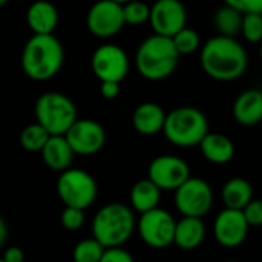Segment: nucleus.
I'll list each match as a JSON object with an SVG mask.
<instances>
[{
	"label": "nucleus",
	"mask_w": 262,
	"mask_h": 262,
	"mask_svg": "<svg viewBox=\"0 0 262 262\" xmlns=\"http://www.w3.org/2000/svg\"><path fill=\"white\" fill-rule=\"evenodd\" d=\"M60 222H62L63 228H67L70 231L79 230L85 222V210L65 207L62 211V216H60Z\"/></svg>",
	"instance_id": "nucleus-30"
},
{
	"label": "nucleus",
	"mask_w": 262,
	"mask_h": 262,
	"mask_svg": "<svg viewBox=\"0 0 262 262\" xmlns=\"http://www.w3.org/2000/svg\"><path fill=\"white\" fill-rule=\"evenodd\" d=\"M57 194L65 207L86 210L97 198V182L85 170L68 168L57 179Z\"/></svg>",
	"instance_id": "nucleus-7"
},
{
	"label": "nucleus",
	"mask_w": 262,
	"mask_h": 262,
	"mask_svg": "<svg viewBox=\"0 0 262 262\" xmlns=\"http://www.w3.org/2000/svg\"><path fill=\"white\" fill-rule=\"evenodd\" d=\"M241 34L250 43L262 42V14H245Z\"/></svg>",
	"instance_id": "nucleus-29"
},
{
	"label": "nucleus",
	"mask_w": 262,
	"mask_h": 262,
	"mask_svg": "<svg viewBox=\"0 0 262 262\" xmlns=\"http://www.w3.org/2000/svg\"><path fill=\"white\" fill-rule=\"evenodd\" d=\"M233 117L242 126H254L262 120V91L251 88L242 91L233 102Z\"/></svg>",
	"instance_id": "nucleus-17"
},
{
	"label": "nucleus",
	"mask_w": 262,
	"mask_h": 262,
	"mask_svg": "<svg viewBox=\"0 0 262 262\" xmlns=\"http://www.w3.org/2000/svg\"><path fill=\"white\" fill-rule=\"evenodd\" d=\"M259 56H260V60H262V43H260V48H259Z\"/></svg>",
	"instance_id": "nucleus-39"
},
{
	"label": "nucleus",
	"mask_w": 262,
	"mask_h": 262,
	"mask_svg": "<svg viewBox=\"0 0 262 262\" xmlns=\"http://www.w3.org/2000/svg\"><path fill=\"white\" fill-rule=\"evenodd\" d=\"M224 4L245 14H262V0H224Z\"/></svg>",
	"instance_id": "nucleus-31"
},
{
	"label": "nucleus",
	"mask_w": 262,
	"mask_h": 262,
	"mask_svg": "<svg viewBox=\"0 0 262 262\" xmlns=\"http://www.w3.org/2000/svg\"><path fill=\"white\" fill-rule=\"evenodd\" d=\"M178 221L165 208H155L141 214L138 231L141 239L151 248L162 250L174 244V231Z\"/></svg>",
	"instance_id": "nucleus-8"
},
{
	"label": "nucleus",
	"mask_w": 262,
	"mask_h": 262,
	"mask_svg": "<svg viewBox=\"0 0 262 262\" xmlns=\"http://www.w3.org/2000/svg\"><path fill=\"white\" fill-rule=\"evenodd\" d=\"M105 247L94 237L83 239L76 244L73 250V260L74 262H100Z\"/></svg>",
	"instance_id": "nucleus-26"
},
{
	"label": "nucleus",
	"mask_w": 262,
	"mask_h": 262,
	"mask_svg": "<svg viewBox=\"0 0 262 262\" xmlns=\"http://www.w3.org/2000/svg\"><path fill=\"white\" fill-rule=\"evenodd\" d=\"M40 155L48 168L60 173L70 168L74 158V151L65 136H51Z\"/></svg>",
	"instance_id": "nucleus-21"
},
{
	"label": "nucleus",
	"mask_w": 262,
	"mask_h": 262,
	"mask_svg": "<svg viewBox=\"0 0 262 262\" xmlns=\"http://www.w3.org/2000/svg\"><path fill=\"white\" fill-rule=\"evenodd\" d=\"M63 47L53 34H34L22 53V68L25 74L37 82L53 79L63 65Z\"/></svg>",
	"instance_id": "nucleus-3"
},
{
	"label": "nucleus",
	"mask_w": 262,
	"mask_h": 262,
	"mask_svg": "<svg viewBox=\"0 0 262 262\" xmlns=\"http://www.w3.org/2000/svg\"><path fill=\"white\" fill-rule=\"evenodd\" d=\"M161 193L162 190L153 184L148 178L138 181L129 191V202L131 208L135 210V213L144 214L147 211H151L159 207L161 201Z\"/></svg>",
	"instance_id": "nucleus-22"
},
{
	"label": "nucleus",
	"mask_w": 262,
	"mask_h": 262,
	"mask_svg": "<svg viewBox=\"0 0 262 262\" xmlns=\"http://www.w3.org/2000/svg\"><path fill=\"white\" fill-rule=\"evenodd\" d=\"M242 213L250 227H262V199H253Z\"/></svg>",
	"instance_id": "nucleus-32"
},
{
	"label": "nucleus",
	"mask_w": 262,
	"mask_h": 262,
	"mask_svg": "<svg viewBox=\"0 0 262 262\" xmlns=\"http://www.w3.org/2000/svg\"><path fill=\"white\" fill-rule=\"evenodd\" d=\"M151 7L141 0H131V2L123 5V17L126 25H144L150 22Z\"/></svg>",
	"instance_id": "nucleus-27"
},
{
	"label": "nucleus",
	"mask_w": 262,
	"mask_h": 262,
	"mask_svg": "<svg viewBox=\"0 0 262 262\" xmlns=\"http://www.w3.org/2000/svg\"><path fill=\"white\" fill-rule=\"evenodd\" d=\"M173 43H174V47L181 56L182 54H193L201 47V37H199L198 31L185 27L182 31H179L173 37Z\"/></svg>",
	"instance_id": "nucleus-28"
},
{
	"label": "nucleus",
	"mask_w": 262,
	"mask_h": 262,
	"mask_svg": "<svg viewBox=\"0 0 262 262\" xmlns=\"http://www.w3.org/2000/svg\"><path fill=\"white\" fill-rule=\"evenodd\" d=\"M225 262H239V260H234V259H231V260H225Z\"/></svg>",
	"instance_id": "nucleus-40"
},
{
	"label": "nucleus",
	"mask_w": 262,
	"mask_h": 262,
	"mask_svg": "<svg viewBox=\"0 0 262 262\" xmlns=\"http://www.w3.org/2000/svg\"><path fill=\"white\" fill-rule=\"evenodd\" d=\"M50 138H51V135L48 131L36 122L22 129L20 145L24 147V150H27L30 153H42V150L45 148Z\"/></svg>",
	"instance_id": "nucleus-25"
},
{
	"label": "nucleus",
	"mask_w": 262,
	"mask_h": 262,
	"mask_svg": "<svg viewBox=\"0 0 262 262\" xmlns=\"http://www.w3.org/2000/svg\"><path fill=\"white\" fill-rule=\"evenodd\" d=\"M125 24L123 5H119L113 0H99L86 14V27L90 33L100 39H108L116 36Z\"/></svg>",
	"instance_id": "nucleus-12"
},
{
	"label": "nucleus",
	"mask_w": 262,
	"mask_h": 262,
	"mask_svg": "<svg viewBox=\"0 0 262 262\" xmlns=\"http://www.w3.org/2000/svg\"><path fill=\"white\" fill-rule=\"evenodd\" d=\"M190 178V165L174 155L158 156L148 167V179L162 191H176Z\"/></svg>",
	"instance_id": "nucleus-10"
},
{
	"label": "nucleus",
	"mask_w": 262,
	"mask_h": 262,
	"mask_svg": "<svg viewBox=\"0 0 262 262\" xmlns=\"http://www.w3.org/2000/svg\"><path fill=\"white\" fill-rule=\"evenodd\" d=\"M8 4V0H0V8H4Z\"/></svg>",
	"instance_id": "nucleus-38"
},
{
	"label": "nucleus",
	"mask_w": 262,
	"mask_h": 262,
	"mask_svg": "<svg viewBox=\"0 0 262 262\" xmlns=\"http://www.w3.org/2000/svg\"><path fill=\"white\" fill-rule=\"evenodd\" d=\"M164 136L176 147H199L208 131V119L194 106H179L167 113Z\"/></svg>",
	"instance_id": "nucleus-5"
},
{
	"label": "nucleus",
	"mask_w": 262,
	"mask_h": 262,
	"mask_svg": "<svg viewBox=\"0 0 262 262\" xmlns=\"http://www.w3.org/2000/svg\"><path fill=\"white\" fill-rule=\"evenodd\" d=\"M36 119L51 136H65L77 120L74 102L57 91L42 94L36 102Z\"/></svg>",
	"instance_id": "nucleus-6"
},
{
	"label": "nucleus",
	"mask_w": 262,
	"mask_h": 262,
	"mask_svg": "<svg viewBox=\"0 0 262 262\" xmlns=\"http://www.w3.org/2000/svg\"><path fill=\"white\" fill-rule=\"evenodd\" d=\"M179 57L181 54L173 39L153 34L139 45L136 51V67L144 79L158 82L170 77L176 71Z\"/></svg>",
	"instance_id": "nucleus-4"
},
{
	"label": "nucleus",
	"mask_w": 262,
	"mask_h": 262,
	"mask_svg": "<svg viewBox=\"0 0 262 262\" xmlns=\"http://www.w3.org/2000/svg\"><path fill=\"white\" fill-rule=\"evenodd\" d=\"M91 68L94 76L100 82L120 83L129 71V60L126 53L120 47L106 43L100 45L93 53Z\"/></svg>",
	"instance_id": "nucleus-11"
},
{
	"label": "nucleus",
	"mask_w": 262,
	"mask_h": 262,
	"mask_svg": "<svg viewBox=\"0 0 262 262\" xmlns=\"http://www.w3.org/2000/svg\"><path fill=\"white\" fill-rule=\"evenodd\" d=\"M27 24L34 34L48 36L53 34L59 24L57 8L48 0H37L31 4L27 11Z\"/></svg>",
	"instance_id": "nucleus-18"
},
{
	"label": "nucleus",
	"mask_w": 262,
	"mask_h": 262,
	"mask_svg": "<svg viewBox=\"0 0 262 262\" xmlns=\"http://www.w3.org/2000/svg\"><path fill=\"white\" fill-rule=\"evenodd\" d=\"M242 22H244V14L225 4L214 14V27L219 36L236 39V36L241 34L242 31Z\"/></svg>",
	"instance_id": "nucleus-24"
},
{
	"label": "nucleus",
	"mask_w": 262,
	"mask_h": 262,
	"mask_svg": "<svg viewBox=\"0 0 262 262\" xmlns=\"http://www.w3.org/2000/svg\"><path fill=\"white\" fill-rule=\"evenodd\" d=\"M201 67L208 77L219 82H231L247 71L248 56L236 39L217 34L202 45Z\"/></svg>",
	"instance_id": "nucleus-1"
},
{
	"label": "nucleus",
	"mask_w": 262,
	"mask_h": 262,
	"mask_svg": "<svg viewBox=\"0 0 262 262\" xmlns=\"http://www.w3.org/2000/svg\"><path fill=\"white\" fill-rule=\"evenodd\" d=\"M167 113L165 110L156 102H144L138 105L131 116L133 128L142 136H155L165 126Z\"/></svg>",
	"instance_id": "nucleus-16"
},
{
	"label": "nucleus",
	"mask_w": 262,
	"mask_h": 262,
	"mask_svg": "<svg viewBox=\"0 0 262 262\" xmlns=\"http://www.w3.org/2000/svg\"><path fill=\"white\" fill-rule=\"evenodd\" d=\"M0 262H7V260H5L4 257H0Z\"/></svg>",
	"instance_id": "nucleus-41"
},
{
	"label": "nucleus",
	"mask_w": 262,
	"mask_h": 262,
	"mask_svg": "<svg viewBox=\"0 0 262 262\" xmlns=\"http://www.w3.org/2000/svg\"><path fill=\"white\" fill-rule=\"evenodd\" d=\"M150 25L158 36L173 39L187 27V10L181 0H156L151 5Z\"/></svg>",
	"instance_id": "nucleus-13"
},
{
	"label": "nucleus",
	"mask_w": 262,
	"mask_h": 262,
	"mask_svg": "<svg viewBox=\"0 0 262 262\" xmlns=\"http://www.w3.org/2000/svg\"><path fill=\"white\" fill-rule=\"evenodd\" d=\"M202 156L214 165H225L234 158L233 141L222 133H208L199 145Z\"/></svg>",
	"instance_id": "nucleus-19"
},
{
	"label": "nucleus",
	"mask_w": 262,
	"mask_h": 262,
	"mask_svg": "<svg viewBox=\"0 0 262 262\" xmlns=\"http://www.w3.org/2000/svg\"><path fill=\"white\" fill-rule=\"evenodd\" d=\"M136 227L138 224L133 208L120 202H111L96 213L91 231L93 237L105 248H116L129 241Z\"/></svg>",
	"instance_id": "nucleus-2"
},
{
	"label": "nucleus",
	"mask_w": 262,
	"mask_h": 262,
	"mask_svg": "<svg viewBox=\"0 0 262 262\" xmlns=\"http://www.w3.org/2000/svg\"><path fill=\"white\" fill-rule=\"evenodd\" d=\"M222 202L225 208L230 210H244L254 198L253 187L244 178H231L222 187Z\"/></svg>",
	"instance_id": "nucleus-23"
},
{
	"label": "nucleus",
	"mask_w": 262,
	"mask_h": 262,
	"mask_svg": "<svg viewBox=\"0 0 262 262\" xmlns=\"http://www.w3.org/2000/svg\"><path fill=\"white\" fill-rule=\"evenodd\" d=\"M7 237H8V227H7V222L4 221V217L0 216V247L5 245Z\"/></svg>",
	"instance_id": "nucleus-36"
},
{
	"label": "nucleus",
	"mask_w": 262,
	"mask_h": 262,
	"mask_svg": "<svg viewBox=\"0 0 262 262\" xmlns=\"http://www.w3.org/2000/svg\"><path fill=\"white\" fill-rule=\"evenodd\" d=\"M100 262H135V257L128 250L122 247H116V248H106Z\"/></svg>",
	"instance_id": "nucleus-33"
},
{
	"label": "nucleus",
	"mask_w": 262,
	"mask_h": 262,
	"mask_svg": "<svg viewBox=\"0 0 262 262\" xmlns=\"http://www.w3.org/2000/svg\"><path fill=\"white\" fill-rule=\"evenodd\" d=\"M113 2H116V4H119V5H125V4L131 2V0H113Z\"/></svg>",
	"instance_id": "nucleus-37"
},
{
	"label": "nucleus",
	"mask_w": 262,
	"mask_h": 262,
	"mask_svg": "<svg viewBox=\"0 0 262 262\" xmlns=\"http://www.w3.org/2000/svg\"><path fill=\"white\" fill-rule=\"evenodd\" d=\"M74 155L93 156L99 153L106 141L105 128L93 119H77L65 135Z\"/></svg>",
	"instance_id": "nucleus-14"
},
{
	"label": "nucleus",
	"mask_w": 262,
	"mask_h": 262,
	"mask_svg": "<svg viewBox=\"0 0 262 262\" xmlns=\"http://www.w3.org/2000/svg\"><path fill=\"white\" fill-rule=\"evenodd\" d=\"M4 259L7 262H25V254H24V250L20 247L13 245L4 251Z\"/></svg>",
	"instance_id": "nucleus-35"
},
{
	"label": "nucleus",
	"mask_w": 262,
	"mask_h": 262,
	"mask_svg": "<svg viewBox=\"0 0 262 262\" xmlns=\"http://www.w3.org/2000/svg\"><path fill=\"white\" fill-rule=\"evenodd\" d=\"M213 201L210 184L201 178H190L174 191L176 210L187 217H204L211 210Z\"/></svg>",
	"instance_id": "nucleus-9"
},
{
	"label": "nucleus",
	"mask_w": 262,
	"mask_h": 262,
	"mask_svg": "<svg viewBox=\"0 0 262 262\" xmlns=\"http://www.w3.org/2000/svg\"><path fill=\"white\" fill-rule=\"evenodd\" d=\"M119 93H120V83H117V82H100L102 97L113 100L119 96Z\"/></svg>",
	"instance_id": "nucleus-34"
},
{
	"label": "nucleus",
	"mask_w": 262,
	"mask_h": 262,
	"mask_svg": "<svg viewBox=\"0 0 262 262\" xmlns=\"http://www.w3.org/2000/svg\"><path fill=\"white\" fill-rule=\"evenodd\" d=\"M205 224L202 217H187L182 216L176 224L174 244L185 251L196 250L205 239Z\"/></svg>",
	"instance_id": "nucleus-20"
},
{
	"label": "nucleus",
	"mask_w": 262,
	"mask_h": 262,
	"mask_svg": "<svg viewBox=\"0 0 262 262\" xmlns=\"http://www.w3.org/2000/svg\"><path fill=\"white\" fill-rule=\"evenodd\" d=\"M248 222L241 210L224 208L214 219L213 233L216 241L225 248L239 247L248 234Z\"/></svg>",
	"instance_id": "nucleus-15"
}]
</instances>
